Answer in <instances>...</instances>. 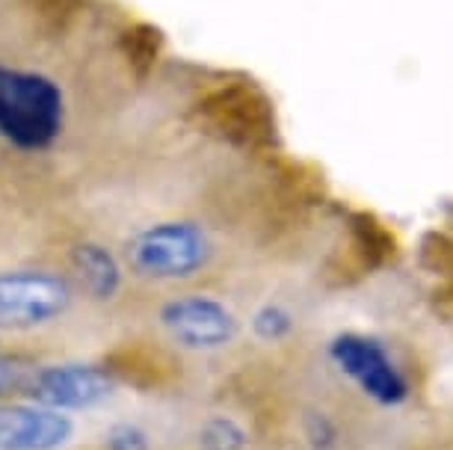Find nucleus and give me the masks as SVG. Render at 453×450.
<instances>
[{"label":"nucleus","mask_w":453,"mask_h":450,"mask_svg":"<svg viewBox=\"0 0 453 450\" xmlns=\"http://www.w3.org/2000/svg\"><path fill=\"white\" fill-rule=\"evenodd\" d=\"M72 267L92 300H113L122 285L119 261L98 243H81L72 252Z\"/></svg>","instance_id":"nucleus-8"},{"label":"nucleus","mask_w":453,"mask_h":450,"mask_svg":"<svg viewBox=\"0 0 453 450\" xmlns=\"http://www.w3.org/2000/svg\"><path fill=\"white\" fill-rule=\"evenodd\" d=\"M329 359L338 364L341 373H347L371 400L382 406H397L406 400L409 388L400 377L388 353L371 338L362 335H338L329 347Z\"/></svg>","instance_id":"nucleus-4"},{"label":"nucleus","mask_w":453,"mask_h":450,"mask_svg":"<svg viewBox=\"0 0 453 450\" xmlns=\"http://www.w3.org/2000/svg\"><path fill=\"white\" fill-rule=\"evenodd\" d=\"M113 394V379L96 364H48L30 382V400L54 412L92 409Z\"/></svg>","instance_id":"nucleus-6"},{"label":"nucleus","mask_w":453,"mask_h":450,"mask_svg":"<svg viewBox=\"0 0 453 450\" xmlns=\"http://www.w3.org/2000/svg\"><path fill=\"white\" fill-rule=\"evenodd\" d=\"M72 432L74 423L65 412L36 403L0 409V450H59Z\"/></svg>","instance_id":"nucleus-7"},{"label":"nucleus","mask_w":453,"mask_h":450,"mask_svg":"<svg viewBox=\"0 0 453 450\" xmlns=\"http://www.w3.org/2000/svg\"><path fill=\"white\" fill-rule=\"evenodd\" d=\"M104 445L107 450H151L149 436L136 423H116V427H110Z\"/></svg>","instance_id":"nucleus-11"},{"label":"nucleus","mask_w":453,"mask_h":450,"mask_svg":"<svg viewBox=\"0 0 453 450\" xmlns=\"http://www.w3.org/2000/svg\"><path fill=\"white\" fill-rule=\"evenodd\" d=\"M208 234L193 223H157L127 243V264L145 278H187L208 264Z\"/></svg>","instance_id":"nucleus-2"},{"label":"nucleus","mask_w":453,"mask_h":450,"mask_svg":"<svg viewBox=\"0 0 453 450\" xmlns=\"http://www.w3.org/2000/svg\"><path fill=\"white\" fill-rule=\"evenodd\" d=\"M202 436H204L202 441L208 450H241L246 445L243 430L228 418H213L208 427H204Z\"/></svg>","instance_id":"nucleus-10"},{"label":"nucleus","mask_w":453,"mask_h":450,"mask_svg":"<svg viewBox=\"0 0 453 450\" xmlns=\"http://www.w3.org/2000/svg\"><path fill=\"white\" fill-rule=\"evenodd\" d=\"M252 329L261 341H281V338L290 335V329H294V317H290L281 305H264V309L255 311Z\"/></svg>","instance_id":"nucleus-9"},{"label":"nucleus","mask_w":453,"mask_h":450,"mask_svg":"<svg viewBox=\"0 0 453 450\" xmlns=\"http://www.w3.org/2000/svg\"><path fill=\"white\" fill-rule=\"evenodd\" d=\"M160 324L187 350H219L237 338V317L211 296H178L160 309Z\"/></svg>","instance_id":"nucleus-5"},{"label":"nucleus","mask_w":453,"mask_h":450,"mask_svg":"<svg viewBox=\"0 0 453 450\" xmlns=\"http://www.w3.org/2000/svg\"><path fill=\"white\" fill-rule=\"evenodd\" d=\"M15 373H19V370H15L12 362L0 359V397H4L15 385Z\"/></svg>","instance_id":"nucleus-12"},{"label":"nucleus","mask_w":453,"mask_h":450,"mask_svg":"<svg viewBox=\"0 0 453 450\" xmlns=\"http://www.w3.org/2000/svg\"><path fill=\"white\" fill-rule=\"evenodd\" d=\"M72 302L65 278L42 270L0 273V326L30 329L59 317Z\"/></svg>","instance_id":"nucleus-3"},{"label":"nucleus","mask_w":453,"mask_h":450,"mask_svg":"<svg viewBox=\"0 0 453 450\" xmlns=\"http://www.w3.org/2000/svg\"><path fill=\"white\" fill-rule=\"evenodd\" d=\"M63 127V92L39 72L0 65V137L19 149H45Z\"/></svg>","instance_id":"nucleus-1"}]
</instances>
